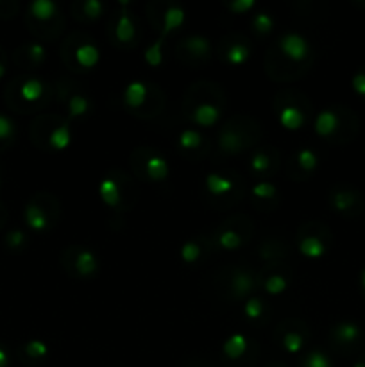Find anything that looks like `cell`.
Listing matches in <instances>:
<instances>
[{"instance_id": "8d00e7d4", "label": "cell", "mask_w": 365, "mask_h": 367, "mask_svg": "<svg viewBox=\"0 0 365 367\" xmlns=\"http://www.w3.org/2000/svg\"><path fill=\"white\" fill-rule=\"evenodd\" d=\"M302 367H333L330 356L322 352H312L302 360Z\"/></svg>"}, {"instance_id": "7c38bea8", "label": "cell", "mask_w": 365, "mask_h": 367, "mask_svg": "<svg viewBox=\"0 0 365 367\" xmlns=\"http://www.w3.org/2000/svg\"><path fill=\"white\" fill-rule=\"evenodd\" d=\"M181 47L196 60H206L212 52V41L203 34H190L181 41Z\"/></svg>"}, {"instance_id": "6da1fadb", "label": "cell", "mask_w": 365, "mask_h": 367, "mask_svg": "<svg viewBox=\"0 0 365 367\" xmlns=\"http://www.w3.org/2000/svg\"><path fill=\"white\" fill-rule=\"evenodd\" d=\"M278 45L281 54L285 56L288 61L301 63V61H307L308 58H310V41L302 34H299V32H285V34L279 38Z\"/></svg>"}, {"instance_id": "7bdbcfd3", "label": "cell", "mask_w": 365, "mask_h": 367, "mask_svg": "<svg viewBox=\"0 0 365 367\" xmlns=\"http://www.w3.org/2000/svg\"><path fill=\"white\" fill-rule=\"evenodd\" d=\"M25 240H27V238H25V233L22 229H13V231H9V233L6 235V244L11 249L22 247V245L25 244Z\"/></svg>"}, {"instance_id": "484cf974", "label": "cell", "mask_w": 365, "mask_h": 367, "mask_svg": "<svg viewBox=\"0 0 365 367\" xmlns=\"http://www.w3.org/2000/svg\"><path fill=\"white\" fill-rule=\"evenodd\" d=\"M90 111V99L87 95H72L68 99V113H70V119H77V117H83Z\"/></svg>"}, {"instance_id": "cb8c5ba5", "label": "cell", "mask_w": 365, "mask_h": 367, "mask_svg": "<svg viewBox=\"0 0 365 367\" xmlns=\"http://www.w3.org/2000/svg\"><path fill=\"white\" fill-rule=\"evenodd\" d=\"M251 56V47L245 41H233L224 54V60L229 65H243Z\"/></svg>"}, {"instance_id": "603a6c76", "label": "cell", "mask_w": 365, "mask_h": 367, "mask_svg": "<svg viewBox=\"0 0 365 367\" xmlns=\"http://www.w3.org/2000/svg\"><path fill=\"white\" fill-rule=\"evenodd\" d=\"M72 143V129L70 124L63 122L59 124L58 127H54L49 136V146L54 150H65Z\"/></svg>"}, {"instance_id": "9c48e42d", "label": "cell", "mask_w": 365, "mask_h": 367, "mask_svg": "<svg viewBox=\"0 0 365 367\" xmlns=\"http://www.w3.org/2000/svg\"><path fill=\"white\" fill-rule=\"evenodd\" d=\"M190 119L199 127H212L219 122L220 108L215 106L213 103H199L193 108Z\"/></svg>"}, {"instance_id": "b9f144b4", "label": "cell", "mask_w": 365, "mask_h": 367, "mask_svg": "<svg viewBox=\"0 0 365 367\" xmlns=\"http://www.w3.org/2000/svg\"><path fill=\"white\" fill-rule=\"evenodd\" d=\"M25 51H27L29 61H32L34 65L44 63L45 56H47V51H45V47L41 44H38V41H36V44L27 45V49H25Z\"/></svg>"}, {"instance_id": "277c9868", "label": "cell", "mask_w": 365, "mask_h": 367, "mask_svg": "<svg viewBox=\"0 0 365 367\" xmlns=\"http://www.w3.org/2000/svg\"><path fill=\"white\" fill-rule=\"evenodd\" d=\"M331 337H333L335 344L344 347L357 346L361 339V330L357 323L351 321H342V323L335 324L331 328Z\"/></svg>"}, {"instance_id": "d4e9b609", "label": "cell", "mask_w": 365, "mask_h": 367, "mask_svg": "<svg viewBox=\"0 0 365 367\" xmlns=\"http://www.w3.org/2000/svg\"><path fill=\"white\" fill-rule=\"evenodd\" d=\"M217 244L226 251H235V249L242 247L243 238L236 229H222L217 237Z\"/></svg>"}, {"instance_id": "7402d4cb", "label": "cell", "mask_w": 365, "mask_h": 367, "mask_svg": "<svg viewBox=\"0 0 365 367\" xmlns=\"http://www.w3.org/2000/svg\"><path fill=\"white\" fill-rule=\"evenodd\" d=\"M98 198L103 199V202L110 208H117L122 202V192L118 183L113 178H104L98 183Z\"/></svg>"}, {"instance_id": "bcb514c9", "label": "cell", "mask_w": 365, "mask_h": 367, "mask_svg": "<svg viewBox=\"0 0 365 367\" xmlns=\"http://www.w3.org/2000/svg\"><path fill=\"white\" fill-rule=\"evenodd\" d=\"M360 280H361V288H364V290H365V267H364V271H361Z\"/></svg>"}, {"instance_id": "60d3db41", "label": "cell", "mask_w": 365, "mask_h": 367, "mask_svg": "<svg viewBox=\"0 0 365 367\" xmlns=\"http://www.w3.org/2000/svg\"><path fill=\"white\" fill-rule=\"evenodd\" d=\"M256 6V0H231L226 4V8L235 15H245Z\"/></svg>"}, {"instance_id": "d590c367", "label": "cell", "mask_w": 365, "mask_h": 367, "mask_svg": "<svg viewBox=\"0 0 365 367\" xmlns=\"http://www.w3.org/2000/svg\"><path fill=\"white\" fill-rule=\"evenodd\" d=\"M25 355L31 356V359H44L49 355V346L39 339H32L29 342H25L24 346Z\"/></svg>"}, {"instance_id": "3957f363", "label": "cell", "mask_w": 365, "mask_h": 367, "mask_svg": "<svg viewBox=\"0 0 365 367\" xmlns=\"http://www.w3.org/2000/svg\"><path fill=\"white\" fill-rule=\"evenodd\" d=\"M342 127V115L337 110H322L314 120V131L322 136L330 139L340 131Z\"/></svg>"}, {"instance_id": "e575fe53", "label": "cell", "mask_w": 365, "mask_h": 367, "mask_svg": "<svg viewBox=\"0 0 365 367\" xmlns=\"http://www.w3.org/2000/svg\"><path fill=\"white\" fill-rule=\"evenodd\" d=\"M252 27L258 34H269L274 29V18L269 13H258L252 18Z\"/></svg>"}, {"instance_id": "ac0fdd59", "label": "cell", "mask_w": 365, "mask_h": 367, "mask_svg": "<svg viewBox=\"0 0 365 367\" xmlns=\"http://www.w3.org/2000/svg\"><path fill=\"white\" fill-rule=\"evenodd\" d=\"M255 288V278L249 271H243V269H238L235 271L231 276V292L233 296L242 300V297H248L249 294L252 292Z\"/></svg>"}, {"instance_id": "1f68e13d", "label": "cell", "mask_w": 365, "mask_h": 367, "mask_svg": "<svg viewBox=\"0 0 365 367\" xmlns=\"http://www.w3.org/2000/svg\"><path fill=\"white\" fill-rule=\"evenodd\" d=\"M271 169V158H269L267 153L258 150V153L252 154L251 158V170L256 176H263V174H269L267 170Z\"/></svg>"}, {"instance_id": "f546056e", "label": "cell", "mask_w": 365, "mask_h": 367, "mask_svg": "<svg viewBox=\"0 0 365 367\" xmlns=\"http://www.w3.org/2000/svg\"><path fill=\"white\" fill-rule=\"evenodd\" d=\"M295 160H297L299 167H301V170H305V172L312 174L315 169H317V163H319L317 154H315V150L308 149V147H305V149L299 150L297 156H295Z\"/></svg>"}, {"instance_id": "4316f807", "label": "cell", "mask_w": 365, "mask_h": 367, "mask_svg": "<svg viewBox=\"0 0 365 367\" xmlns=\"http://www.w3.org/2000/svg\"><path fill=\"white\" fill-rule=\"evenodd\" d=\"M177 143H179L181 149L196 150V149H199L200 146H203V134H200L197 129L181 131Z\"/></svg>"}, {"instance_id": "ba28073f", "label": "cell", "mask_w": 365, "mask_h": 367, "mask_svg": "<svg viewBox=\"0 0 365 367\" xmlns=\"http://www.w3.org/2000/svg\"><path fill=\"white\" fill-rule=\"evenodd\" d=\"M278 119L285 129L297 131L307 124V115L302 113V110L294 104H285L278 110Z\"/></svg>"}, {"instance_id": "c3c4849f", "label": "cell", "mask_w": 365, "mask_h": 367, "mask_svg": "<svg viewBox=\"0 0 365 367\" xmlns=\"http://www.w3.org/2000/svg\"><path fill=\"white\" fill-rule=\"evenodd\" d=\"M4 74H6V67L2 63H0V79L4 77Z\"/></svg>"}, {"instance_id": "e0dca14e", "label": "cell", "mask_w": 365, "mask_h": 367, "mask_svg": "<svg viewBox=\"0 0 365 367\" xmlns=\"http://www.w3.org/2000/svg\"><path fill=\"white\" fill-rule=\"evenodd\" d=\"M59 8L52 0H32L29 4V16L38 22H51L58 16Z\"/></svg>"}, {"instance_id": "4fadbf2b", "label": "cell", "mask_w": 365, "mask_h": 367, "mask_svg": "<svg viewBox=\"0 0 365 367\" xmlns=\"http://www.w3.org/2000/svg\"><path fill=\"white\" fill-rule=\"evenodd\" d=\"M326 251L328 244L324 242V238L317 237V235H307L299 240V253L310 260H319L326 255Z\"/></svg>"}, {"instance_id": "d6986e66", "label": "cell", "mask_w": 365, "mask_h": 367, "mask_svg": "<svg viewBox=\"0 0 365 367\" xmlns=\"http://www.w3.org/2000/svg\"><path fill=\"white\" fill-rule=\"evenodd\" d=\"M205 186H206V190H208V194L215 195V198H220V195L229 194V192L235 188V183H233L231 178H228V176H222V174H217V172H210V174H206Z\"/></svg>"}, {"instance_id": "7dc6e473", "label": "cell", "mask_w": 365, "mask_h": 367, "mask_svg": "<svg viewBox=\"0 0 365 367\" xmlns=\"http://www.w3.org/2000/svg\"><path fill=\"white\" fill-rule=\"evenodd\" d=\"M353 367H365V359H360Z\"/></svg>"}, {"instance_id": "8fae6325", "label": "cell", "mask_w": 365, "mask_h": 367, "mask_svg": "<svg viewBox=\"0 0 365 367\" xmlns=\"http://www.w3.org/2000/svg\"><path fill=\"white\" fill-rule=\"evenodd\" d=\"M149 97V86L143 81H131L124 90V104L129 110H136L147 103Z\"/></svg>"}, {"instance_id": "9a60e30c", "label": "cell", "mask_w": 365, "mask_h": 367, "mask_svg": "<svg viewBox=\"0 0 365 367\" xmlns=\"http://www.w3.org/2000/svg\"><path fill=\"white\" fill-rule=\"evenodd\" d=\"M169 172H170L169 162H167L161 154L153 153L147 156L146 160L147 178L153 179V181H163V179L169 178Z\"/></svg>"}, {"instance_id": "8992f818", "label": "cell", "mask_w": 365, "mask_h": 367, "mask_svg": "<svg viewBox=\"0 0 365 367\" xmlns=\"http://www.w3.org/2000/svg\"><path fill=\"white\" fill-rule=\"evenodd\" d=\"M115 40L122 45H131L136 40V25L127 9H122L115 25Z\"/></svg>"}, {"instance_id": "d6a6232c", "label": "cell", "mask_w": 365, "mask_h": 367, "mask_svg": "<svg viewBox=\"0 0 365 367\" xmlns=\"http://www.w3.org/2000/svg\"><path fill=\"white\" fill-rule=\"evenodd\" d=\"M263 312H265V304H263V301L260 300V297H249V300L243 303V314H245L248 319H260V317L263 316Z\"/></svg>"}, {"instance_id": "4dcf8cb0", "label": "cell", "mask_w": 365, "mask_h": 367, "mask_svg": "<svg viewBox=\"0 0 365 367\" xmlns=\"http://www.w3.org/2000/svg\"><path fill=\"white\" fill-rule=\"evenodd\" d=\"M179 257L185 264H196L200 258V244L197 240H188L181 245Z\"/></svg>"}, {"instance_id": "5bb4252c", "label": "cell", "mask_w": 365, "mask_h": 367, "mask_svg": "<svg viewBox=\"0 0 365 367\" xmlns=\"http://www.w3.org/2000/svg\"><path fill=\"white\" fill-rule=\"evenodd\" d=\"M219 147L226 154H238L245 147L243 134L235 131L233 127H224L219 134Z\"/></svg>"}, {"instance_id": "30bf717a", "label": "cell", "mask_w": 365, "mask_h": 367, "mask_svg": "<svg viewBox=\"0 0 365 367\" xmlns=\"http://www.w3.org/2000/svg\"><path fill=\"white\" fill-rule=\"evenodd\" d=\"M45 91H47V84L39 79V77H27V79L20 83L18 88L20 99L29 104H34L44 99Z\"/></svg>"}, {"instance_id": "83f0119b", "label": "cell", "mask_w": 365, "mask_h": 367, "mask_svg": "<svg viewBox=\"0 0 365 367\" xmlns=\"http://www.w3.org/2000/svg\"><path fill=\"white\" fill-rule=\"evenodd\" d=\"M287 287L288 281L283 274H271V276L265 278V281H263V290L271 294V296H279V294L287 290Z\"/></svg>"}, {"instance_id": "836d02e7", "label": "cell", "mask_w": 365, "mask_h": 367, "mask_svg": "<svg viewBox=\"0 0 365 367\" xmlns=\"http://www.w3.org/2000/svg\"><path fill=\"white\" fill-rule=\"evenodd\" d=\"M281 344L288 353H297V352H301L302 344H305V339H302L301 332L290 330V332H285Z\"/></svg>"}, {"instance_id": "2e32d148", "label": "cell", "mask_w": 365, "mask_h": 367, "mask_svg": "<svg viewBox=\"0 0 365 367\" xmlns=\"http://www.w3.org/2000/svg\"><path fill=\"white\" fill-rule=\"evenodd\" d=\"M185 18H186V13H185V9L181 8V6H177V4L169 6V8L165 9V13H163L161 36L167 38L170 32H174L176 29H179L181 25H183V22H185Z\"/></svg>"}, {"instance_id": "f6af8a7d", "label": "cell", "mask_w": 365, "mask_h": 367, "mask_svg": "<svg viewBox=\"0 0 365 367\" xmlns=\"http://www.w3.org/2000/svg\"><path fill=\"white\" fill-rule=\"evenodd\" d=\"M9 366V355L4 347L0 346V367H8Z\"/></svg>"}, {"instance_id": "ab89813d", "label": "cell", "mask_w": 365, "mask_h": 367, "mask_svg": "<svg viewBox=\"0 0 365 367\" xmlns=\"http://www.w3.org/2000/svg\"><path fill=\"white\" fill-rule=\"evenodd\" d=\"M15 122L9 117L0 113V142H9L15 136Z\"/></svg>"}, {"instance_id": "74e56055", "label": "cell", "mask_w": 365, "mask_h": 367, "mask_svg": "<svg viewBox=\"0 0 365 367\" xmlns=\"http://www.w3.org/2000/svg\"><path fill=\"white\" fill-rule=\"evenodd\" d=\"M252 195L256 199H274L276 198V186L269 181H260L252 186Z\"/></svg>"}, {"instance_id": "7a4b0ae2", "label": "cell", "mask_w": 365, "mask_h": 367, "mask_svg": "<svg viewBox=\"0 0 365 367\" xmlns=\"http://www.w3.org/2000/svg\"><path fill=\"white\" fill-rule=\"evenodd\" d=\"M330 205L331 208L337 210L338 214H344V215H358L364 208V199H361L360 192L353 188H337L331 190L330 194Z\"/></svg>"}, {"instance_id": "52a82bcc", "label": "cell", "mask_w": 365, "mask_h": 367, "mask_svg": "<svg viewBox=\"0 0 365 367\" xmlns=\"http://www.w3.org/2000/svg\"><path fill=\"white\" fill-rule=\"evenodd\" d=\"M74 271L77 276L90 278L98 271V258L91 249L81 247L74 257Z\"/></svg>"}, {"instance_id": "f1b7e54d", "label": "cell", "mask_w": 365, "mask_h": 367, "mask_svg": "<svg viewBox=\"0 0 365 367\" xmlns=\"http://www.w3.org/2000/svg\"><path fill=\"white\" fill-rule=\"evenodd\" d=\"M163 41H165V38L160 34V38L146 49L143 58H146V63L149 65V67H158V65H161V61H163Z\"/></svg>"}, {"instance_id": "ffe728a7", "label": "cell", "mask_w": 365, "mask_h": 367, "mask_svg": "<svg viewBox=\"0 0 365 367\" xmlns=\"http://www.w3.org/2000/svg\"><path fill=\"white\" fill-rule=\"evenodd\" d=\"M74 58L79 68L90 70V68H94L95 65L98 63V60H101V51H98L91 41H88V44H81L75 49Z\"/></svg>"}, {"instance_id": "f35d334b", "label": "cell", "mask_w": 365, "mask_h": 367, "mask_svg": "<svg viewBox=\"0 0 365 367\" xmlns=\"http://www.w3.org/2000/svg\"><path fill=\"white\" fill-rule=\"evenodd\" d=\"M83 13L87 18H90V20H97V18H101V15L104 13V4L101 2V0H87V2H83Z\"/></svg>"}, {"instance_id": "ee69618b", "label": "cell", "mask_w": 365, "mask_h": 367, "mask_svg": "<svg viewBox=\"0 0 365 367\" xmlns=\"http://www.w3.org/2000/svg\"><path fill=\"white\" fill-rule=\"evenodd\" d=\"M351 86H353L354 94L360 95V97H364L365 99V68H360V70L353 75Z\"/></svg>"}, {"instance_id": "5b68a950", "label": "cell", "mask_w": 365, "mask_h": 367, "mask_svg": "<svg viewBox=\"0 0 365 367\" xmlns=\"http://www.w3.org/2000/svg\"><path fill=\"white\" fill-rule=\"evenodd\" d=\"M24 221L27 224L29 229L32 231H47L49 226H51V219H49V214L44 210V206H39L38 202L31 201L24 210Z\"/></svg>"}, {"instance_id": "44dd1931", "label": "cell", "mask_w": 365, "mask_h": 367, "mask_svg": "<svg viewBox=\"0 0 365 367\" xmlns=\"http://www.w3.org/2000/svg\"><path fill=\"white\" fill-rule=\"evenodd\" d=\"M248 347V337L243 335V333H231V335L224 340V344H222V353H224L229 360H238L240 356L245 355Z\"/></svg>"}]
</instances>
